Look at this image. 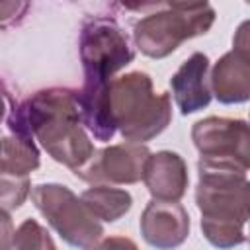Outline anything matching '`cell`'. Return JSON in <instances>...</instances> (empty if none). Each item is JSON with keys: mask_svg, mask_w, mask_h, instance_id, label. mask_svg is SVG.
I'll list each match as a JSON object with an SVG mask.
<instances>
[{"mask_svg": "<svg viewBox=\"0 0 250 250\" xmlns=\"http://www.w3.org/2000/svg\"><path fill=\"white\" fill-rule=\"evenodd\" d=\"M29 193V178L0 168V209H18Z\"/></svg>", "mask_w": 250, "mask_h": 250, "instance_id": "2e32d148", "label": "cell"}, {"mask_svg": "<svg viewBox=\"0 0 250 250\" xmlns=\"http://www.w3.org/2000/svg\"><path fill=\"white\" fill-rule=\"evenodd\" d=\"M244 23L234 41V49L227 53L213 68L211 86L219 102L238 104L246 102L250 96V57H248V37Z\"/></svg>", "mask_w": 250, "mask_h": 250, "instance_id": "9c48e42d", "label": "cell"}, {"mask_svg": "<svg viewBox=\"0 0 250 250\" xmlns=\"http://www.w3.org/2000/svg\"><path fill=\"white\" fill-rule=\"evenodd\" d=\"M14 248V225L10 215L0 209V250H12Z\"/></svg>", "mask_w": 250, "mask_h": 250, "instance_id": "ac0fdd59", "label": "cell"}, {"mask_svg": "<svg viewBox=\"0 0 250 250\" xmlns=\"http://www.w3.org/2000/svg\"><path fill=\"white\" fill-rule=\"evenodd\" d=\"M195 201L201 211L205 238L217 248H232L246 240L250 188L246 170L234 162L201 158Z\"/></svg>", "mask_w": 250, "mask_h": 250, "instance_id": "7a4b0ae2", "label": "cell"}, {"mask_svg": "<svg viewBox=\"0 0 250 250\" xmlns=\"http://www.w3.org/2000/svg\"><path fill=\"white\" fill-rule=\"evenodd\" d=\"M209 59L203 53H193L172 76V92L174 100L184 115L193 113L209 105L211 90H209Z\"/></svg>", "mask_w": 250, "mask_h": 250, "instance_id": "7c38bea8", "label": "cell"}, {"mask_svg": "<svg viewBox=\"0 0 250 250\" xmlns=\"http://www.w3.org/2000/svg\"><path fill=\"white\" fill-rule=\"evenodd\" d=\"M150 156L141 143H121L102 150H94L92 158L74 170L78 178L90 184H135L143 178L145 162Z\"/></svg>", "mask_w": 250, "mask_h": 250, "instance_id": "ba28073f", "label": "cell"}, {"mask_svg": "<svg viewBox=\"0 0 250 250\" xmlns=\"http://www.w3.org/2000/svg\"><path fill=\"white\" fill-rule=\"evenodd\" d=\"M80 61L84 66L82 102L100 100L107 94L109 78L133 61V49L119 25L109 18H88L80 31Z\"/></svg>", "mask_w": 250, "mask_h": 250, "instance_id": "277c9868", "label": "cell"}, {"mask_svg": "<svg viewBox=\"0 0 250 250\" xmlns=\"http://www.w3.org/2000/svg\"><path fill=\"white\" fill-rule=\"evenodd\" d=\"M16 250H57L49 232L33 219H27L14 232Z\"/></svg>", "mask_w": 250, "mask_h": 250, "instance_id": "9a60e30c", "label": "cell"}, {"mask_svg": "<svg viewBox=\"0 0 250 250\" xmlns=\"http://www.w3.org/2000/svg\"><path fill=\"white\" fill-rule=\"evenodd\" d=\"M107 98L111 121L129 143L156 137L172 119L170 96L156 94L145 72H129L111 80Z\"/></svg>", "mask_w": 250, "mask_h": 250, "instance_id": "3957f363", "label": "cell"}, {"mask_svg": "<svg viewBox=\"0 0 250 250\" xmlns=\"http://www.w3.org/2000/svg\"><path fill=\"white\" fill-rule=\"evenodd\" d=\"M193 143L201 152V158L234 162L248 170V125L240 119L207 117L197 121L191 131Z\"/></svg>", "mask_w": 250, "mask_h": 250, "instance_id": "52a82bcc", "label": "cell"}, {"mask_svg": "<svg viewBox=\"0 0 250 250\" xmlns=\"http://www.w3.org/2000/svg\"><path fill=\"white\" fill-rule=\"evenodd\" d=\"M39 166V152L33 145V139L25 137H4L0 141V168L16 174L27 176Z\"/></svg>", "mask_w": 250, "mask_h": 250, "instance_id": "5bb4252c", "label": "cell"}, {"mask_svg": "<svg viewBox=\"0 0 250 250\" xmlns=\"http://www.w3.org/2000/svg\"><path fill=\"white\" fill-rule=\"evenodd\" d=\"M27 8L29 4L25 2H0V27L20 21Z\"/></svg>", "mask_w": 250, "mask_h": 250, "instance_id": "e0dca14e", "label": "cell"}, {"mask_svg": "<svg viewBox=\"0 0 250 250\" xmlns=\"http://www.w3.org/2000/svg\"><path fill=\"white\" fill-rule=\"evenodd\" d=\"M143 180L154 199L178 201L188 188V168L176 152H156L146 158Z\"/></svg>", "mask_w": 250, "mask_h": 250, "instance_id": "8fae6325", "label": "cell"}, {"mask_svg": "<svg viewBox=\"0 0 250 250\" xmlns=\"http://www.w3.org/2000/svg\"><path fill=\"white\" fill-rule=\"evenodd\" d=\"M8 125L18 137H35L57 162L72 170L84 166L94 154V145L82 127L76 90L49 88L33 94L12 107Z\"/></svg>", "mask_w": 250, "mask_h": 250, "instance_id": "6da1fadb", "label": "cell"}, {"mask_svg": "<svg viewBox=\"0 0 250 250\" xmlns=\"http://www.w3.org/2000/svg\"><path fill=\"white\" fill-rule=\"evenodd\" d=\"M84 205L102 221H117L131 209V195L125 189L109 188V186H94L86 189L80 197Z\"/></svg>", "mask_w": 250, "mask_h": 250, "instance_id": "4fadbf2b", "label": "cell"}, {"mask_svg": "<svg viewBox=\"0 0 250 250\" xmlns=\"http://www.w3.org/2000/svg\"><path fill=\"white\" fill-rule=\"evenodd\" d=\"M94 250H139L137 244L131 238L125 236H109L105 240H102Z\"/></svg>", "mask_w": 250, "mask_h": 250, "instance_id": "d6986e66", "label": "cell"}, {"mask_svg": "<svg viewBox=\"0 0 250 250\" xmlns=\"http://www.w3.org/2000/svg\"><path fill=\"white\" fill-rule=\"evenodd\" d=\"M31 197L49 225L64 242L78 250H94L104 234L98 217L68 188L59 184L35 186Z\"/></svg>", "mask_w": 250, "mask_h": 250, "instance_id": "8992f818", "label": "cell"}, {"mask_svg": "<svg viewBox=\"0 0 250 250\" xmlns=\"http://www.w3.org/2000/svg\"><path fill=\"white\" fill-rule=\"evenodd\" d=\"M143 238L160 250L180 246L189 232L188 211L178 201L152 199L141 217Z\"/></svg>", "mask_w": 250, "mask_h": 250, "instance_id": "30bf717a", "label": "cell"}, {"mask_svg": "<svg viewBox=\"0 0 250 250\" xmlns=\"http://www.w3.org/2000/svg\"><path fill=\"white\" fill-rule=\"evenodd\" d=\"M160 8L145 16L133 31L137 47L152 59H162L186 39L207 33L215 20V10L207 2H172Z\"/></svg>", "mask_w": 250, "mask_h": 250, "instance_id": "5b68a950", "label": "cell"}]
</instances>
